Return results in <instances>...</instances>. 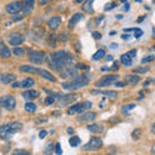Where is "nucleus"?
<instances>
[{"instance_id":"obj_1","label":"nucleus","mask_w":155,"mask_h":155,"mask_svg":"<svg viewBox=\"0 0 155 155\" xmlns=\"http://www.w3.org/2000/svg\"><path fill=\"white\" fill-rule=\"evenodd\" d=\"M72 62L74 60H72L71 54L66 51H57L52 53L49 57V66L53 70H57L64 78H67L70 75L75 76L76 70L72 66Z\"/></svg>"},{"instance_id":"obj_2","label":"nucleus","mask_w":155,"mask_h":155,"mask_svg":"<svg viewBox=\"0 0 155 155\" xmlns=\"http://www.w3.org/2000/svg\"><path fill=\"white\" fill-rule=\"evenodd\" d=\"M89 83V79L84 75H76L72 81L70 83H62V87L65 89H71V91H75V89H79V88H83V87L88 85Z\"/></svg>"},{"instance_id":"obj_3","label":"nucleus","mask_w":155,"mask_h":155,"mask_svg":"<svg viewBox=\"0 0 155 155\" xmlns=\"http://www.w3.org/2000/svg\"><path fill=\"white\" fill-rule=\"evenodd\" d=\"M19 71H22V72H31V74H38V75H40L41 78H44V79L49 80V81H56V78L53 76L49 71H47V70H40V69H36V67H32V66L22 65V66H19Z\"/></svg>"},{"instance_id":"obj_4","label":"nucleus","mask_w":155,"mask_h":155,"mask_svg":"<svg viewBox=\"0 0 155 155\" xmlns=\"http://www.w3.org/2000/svg\"><path fill=\"white\" fill-rule=\"evenodd\" d=\"M45 53L41 52V51H31L28 53V61L31 62V64H36V65H40L43 62L45 61Z\"/></svg>"},{"instance_id":"obj_5","label":"nucleus","mask_w":155,"mask_h":155,"mask_svg":"<svg viewBox=\"0 0 155 155\" xmlns=\"http://www.w3.org/2000/svg\"><path fill=\"white\" fill-rule=\"evenodd\" d=\"M0 106L7 110H14V107H16V98L13 96L0 97Z\"/></svg>"},{"instance_id":"obj_6","label":"nucleus","mask_w":155,"mask_h":155,"mask_svg":"<svg viewBox=\"0 0 155 155\" xmlns=\"http://www.w3.org/2000/svg\"><path fill=\"white\" fill-rule=\"evenodd\" d=\"M92 107V104L89 102V101H84V102L81 104H76L74 106H71V107L67 110V114H75V113H83V111H85L87 109H91Z\"/></svg>"},{"instance_id":"obj_7","label":"nucleus","mask_w":155,"mask_h":155,"mask_svg":"<svg viewBox=\"0 0 155 155\" xmlns=\"http://www.w3.org/2000/svg\"><path fill=\"white\" fill-rule=\"evenodd\" d=\"M101 147H102V140H101L100 137H92L89 140V142L83 146V150H85V151H91V150H98Z\"/></svg>"},{"instance_id":"obj_8","label":"nucleus","mask_w":155,"mask_h":155,"mask_svg":"<svg viewBox=\"0 0 155 155\" xmlns=\"http://www.w3.org/2000/svg\"><path fill=\"white\" fill-rule=\"evenodd\" d=\"M8 40L11 43V45L17 47V45H21L22 43L25 41V36L19 32H12L8 35Z\"/></svg>"},{"instance_id":"obj_9","label":"nucleus","mask_w":155,"mask_h":155,"mask_svg":"<svg viewBox=\"0 0 155 155\" xmlns=\"http://www.w3.org/2000/svg\"><path fill=\"white\" fill-rule=\"evenodd\" d=\"M118 75H107V76H104L97 81V87H109L111 84H114L116 80H118Z\"/></svg>"},{"instance_id":"obj_10","label":"nucleus","mask_w":155,"mask_h":155,"mask_svg":"<svg viewBox=\"0 0 155 155\" xmlns=\"http://www.w3.org/2000/svg\"><path fill=\"white\" fill-rule=\"evenodd\" d=\"M53 96H56L57 100L60 101L62 105H67L78 98V96H74V94H53Z\"/></svg>"},{"instance_id":"obj_11","label":"nucleus","mask_w":155,"mask_h":155,"mask_svg":"<svg viewBox=\"0 0 155 155\" xmlns=\"http://www.w3.org/2000/svg\"><path fill=\"white\" fill-rule=\"evenodd\" d=\"M21 9H22V3L21 2H13L11 4H8L5 11L8 13H11V14H16V13H18L19 11H21Z\"/></svg>"},{"instance_id":"obj_12","label":"nucleus","mask_w":155,"mask_h":155,"mask_svg":"<svg viewBox=\"0 0 155 155\" xmlns=\"http://www.w3.org/2000/svg\"><path fill=\"white\" fill-rule=\"evenodd\" d=\"M96 116H97L96 113H91V111H89V113H84V114H81L79 118H78V122H80V123H88V122L94 120Z\"/></svg>"},{"instance_id":"obj_13","label":"nucleus","mask_w":155,"mask_h":155,"mask_svg":"<svg viewBox=\"0 0 155 155\" xmlns=\"http://www.w3.org/2000/svg\"><path fill=\"white\" fill-rule=\"evenodd\" d=\"M61 22H62V18L60 16L52 17L49 21H48V27H49L51 30H57V28L61 26Z\"/></svg>"},{"instance_id":"obj_14","label":"nucleus","mask_w":155,"mask_h":155,"mask_svg":"<svg viewBox=\"0 0 155 155\" xmlns=\"http://www.w3.org/2000/svg\"><path fill=\"white\" fill-rule=\"evenodd\" d=\"M34 3H35V0H23L22 2V12L25 14L31 13L32 9H34Z\"/></svg>"},{"instance_id":"obj_15","label":"nucleus","mask_w":155,"mask_h":155,"mask_svg":"<svg viewBox=\"0 0 155 155\" xmlns=\"http://www.w3.org/2000/svg\"><path fill=\"white\" fill-rule=\"evenodd\" d=\"M12 133H11V130H9V127H8V124H3V125H0V137H2L3 140H9V138H12Z\"/></svg>"},{"instance_id":"obj_16","label":"nucleus","mask_w":155,"mask_h":155,"mask_svg":"<svg viewBox=\"0 0 155 155\" xmlns=\"http://www.w3.org/2000/svg\"><path fill=\"white\" fill-rule=\"evenodd\" d=\"M16 80V75L14 74H0V83L9 84Z\"/></svg>"},{"instance_id":"obj_17","label":"nucleus","mask_w":155,"mask_h":155,"mask_svg":"<svg viewBox=\"0 0 155 155\" xmlns=\"http://www.w3.org/2000/svg\"><path fill=\"white\" fill-rule=\"evenodd\" d=\"M0 57H3V58L11 57V49H9L2 40H0Z\"/></svg>"},{"instance_id":"obj_18","label":"nucleus","mask_w":155,"mask_h":155,"mask_svg":"<svg viewBox=\"0 0 155 155\" xmlns=\"http://www.w3.org/2000/svg\"><path fill=\"white\" fill-rule=\"evenodd\" d=\"M8 127H9V130H11V133L14 134V133H17L18 130H21L23 125H22V123H19V122H13V123H9Z\"/></svg>"},{"instance_id":"obj_19","label":"nucleus","mask_w":155,"mask_h":155,"mask_svg":"<svg viewBox=\"0 0 155 155\" xmlns=\"http://www.w3.org/2000/svg\"><path fill=\"white\" fill-rule=\"evenodd\" d=\"M23 96V98H26V100H34V98H38L39 97V92L38 91H25L22 93Z\"/></svg>"},{"instance_id":"obj_20","label":"nucleus","mask_w":155,"mask_h":155,"mask_svg":"<svg viewBox=\"0 0 155 155\" xmlns=\"http://www.w3.org/2000/svg\"><path fill=\"white\" fill-rule=\"evenodd\" d=\"M81 9L87 13H93V0H85L81 5Z\"/></svg>"},{"instance_id":"obj_21","label":"nucleus","mask_w":155,"mask_h":155,"mask_svg":"<svg viewBox=\"0 0 155 155\" xmlns=\"http://www.w3.org/2000/svg\"><path fill=\"white\" fill-rule=\"evenodd\" d=\"M81 17H83V16H81V13L74 14V16H72V18H70V21H69V28H74L76 23L81 19Z\"/></svg>"},{"instance_id":"obj_22","label":"nucleus","mask_w":155,"mask_h":155,"mask_svg":"<svg viewBox=\"0 0 155 155\" xmlns=\"http://www.w3.org/2000/svg\"><path fill=\"white\" fill-rule=\"evenodd\" d=\"M87 129L92 133H102L104 132V127H101L100 124H89Z\"/></svg>"},{"instance_id":"obj_23","label":"nucleus","mask_w":155,"mask_h":155,"mask_svg":"<svg viewBox=\"0 0 155 155\" xmlns=\"http://www.w3.org/2000/svg\"><path fill=\"white\" fill-rule=\"evenodd\" d=\"M34 84H35V80L32 78H26V79H23L19 83V87H22V88H31Z\"/></svg>"},{"instance_id":"obj_24","label":"nucleus","mask_w":155,"mask_h":155,"mask_svg":"<svg viewBox=\"0 0 155 155\" xmlns=\"http://www.w3.org/2000/svg\"><path fill=\"white\" fill-rule=\"evenodd\" d=\"M120 62L124 65V66H132V57H130L128 53L120 56Z\"/></svg>"},{"instance_id":"obj_25","label":"nucleus","mask_w":155,"mask_h":155,"mask_svg":"<svg viewBox=\"0 0 155 155\" xmlns=\"http://www.w3.org/2000/svg\"><path fill=\"white\" fill-rule=\"evenodd\" d=\"M25 110L27 111V113H35L36 111V105L34 102H27L25 105Z\"/></svg>"},{"instance_id":"obj_26","label":"nucleus","mask_w":155,"mask_h":155,"mask_svg":"<svg viewBox=\"0 0 155 155\" xmlns=\"http://www.w3.org/2000/svg\"><path fill=\"white\" fill-rule=\"evenodd\" d=\"M134 107H136V105H134V104L124 105L123 107H122V113H123V114H125V115H127V114H129V113H130V110H132V109H134Z\"/></svg>"},{"instance_id":"obj_27","label":"nucleus","mask_w":155,"mask_h":155,"mask_svg":"<svg viewBox=\"0 0 155 155\" xmlns=\"http://www.w3.org/2000/svg\"><path fill=\"white\" fill-rule=\"evenodd\" d=\"M127 81L129 84H137L140 81V78L137 75H128L127 76Z\"/></svg>"},{"instance_id":"obj_28","label":"nucleus","mask_w":155,"mask_h":155,"mask_svg":"<svg viewBox=\"0 0 155 155\" xmlns=\"http://www.w3.org/2000/svg\"><path fill=\"white\" fill-rule=\"evenodd\" d=\"M124 31H133V32H134V38H136V39H138L140 36L142 35V30H141V28H137V27H134V28H125Z\"/></svg>"},{"instance_id":"obj_29","label":"nucleus","mask_w":155,"mask_h":155,"mask_svg":"<svg viewBox=\"0 0 155 155\" xmlns=\"http://www.w3.org/2000/svg\"><path fill=\"white\" fill-rule=\"evenodd\" d=\"M105 56V51L104 49H100V51H97L94 54H93V61H98V60H101V58H102Z\"/></svg>"},{"instance_id":"obj_30","label":"nucleus","mask_w":155,"mask_h":155,"mask_svg":"<svg viewBox=\"0 0 155 155\" xmlns=\"http://www.w3.org/2000/svg\"><path fill=\"white\" fill-rule=\"evenodd\" d=\"M79 143H80V138L78 137V136H74V137L70 138V145H71V146L75 147V146H78Z\"/></svg>"},{"instance_id":"obj_31","label":"nucleus","mask_w":155,"mask_h":155,"mask_svg":"<svg viewBox=\"0 0 155 155\" xmlns=\"http://www.w3.org/2000/svg\"><path fill=\"white\" fill-rule=\"evenodd\" d=\"M13 155H31L27 150H23V149H17L13 151Z\"/></svg>"},{"instance_id":"obj_32","label":"nucleus","mask_w":155,"mask_h":155,"mask_svg":"<svg viewBox=\"0 0 155 155\" xmlns=\"http://www.w3.org/2000/svg\"><path fill=\"white\" fill-rule=\"evenodd\" d=\"M104 96H107V97H111V98H115L118 93H116L115 91H105L104 92Z\"/></svg>"},{"instance_id":"obj_33","label":"nucleus","mask_w":155,"mask_h":155,"mask_svg":"<svg viewBox=\"0 0 155 155\" xmlns=\"http://www.w3.org/2000/svg\"><path fill=\"white\" fill-rule=\"evenodd\" d=\"M13 53H14L16 56H18V57H22L25 52H23V49H19V48H14V49H13Z\"/></svg>"},{"instance_id":"obj_34","label":"nucleus","mask_w":155,"mask_h":155,"mask_svg":"<svg viewBox=\"0 0 155 155\" xmlns=\"http://www.w3.org/2000/svg\"><path fill=\"white\" fill-rule=\"evenodd\" d=\"M147 71H149L147 67H137V69L133 70V72H137V74L138 72H147Z\"/></svg>"},{"instance_id":"obj_35","label":"nucleus","mask_w":155,"mask_h":155,"mask_svg":"<svg viewBox=\"0 0 155 155\" xmlns=\"http://www.w3.org/2000/svg\"><path fill=\"white\" fill-rule=\"evenodd\" d=\"M154 56H147V57H145V58H142V64H146V62H151V61H154Z\"/></svg>"},{"instance_id":"obj_36","label":"nucleus","mask_w":155,"mask_h":155,"mask_svg":"<svg viewBox=\"0 0 155 155\" xmlns=\"http://www.w3.org/2000/svg\"><path fill=\"white\" fill-rule=\"evenodd\" d=\"M54 101H56V98H54V97H47V100H45V105H51V104H53V102H54Z\"/></svg>"},{"instance_id":"obj_37","label":"nucleus","mask_w":155,"mask_h":155,"mask_svg":"<svg viewBox=\"0 0 155 155\" xmlns=\"http://www.w3.org/2000/svg\"><path fill=\"white\" fill-rule=\"evenodd\" d=\"M115 7H116L115 3H109L105 7V11H110V9H113V8H115Z\"/></svg>"},{"instance_id":"obj_38","label":"nucleus","mask_w":155,"mask_h":155,"mask_svg":"<svg viewBox=\"0 0 155 155\" xmlns=\"http://www.w3.org/2000/svg\"><path fill=\"white\" fill-rule=\"evenodd\" d=\"M56 154L57 155H62V150H61V145L56 143Z\"/></svg>"},{"instance_id":"obj_39","label":"nucleus","mask_w":155,"mask_h":155,"mask_svg":"<svg viewBox=\"0 0 155 155\" xmlns=\"http://www.w3.org/2000/svg\"><path fill=\"white\" fill-rule=\"evenodd\" d=\"M140 133H141V130L137 129L136 132H133V133H132V137H133L134 140H137V138H138V136H140Z\"/></svg>"},{"instance_id":"obj_40","label":"nucleus","mask_w":155,"mask_h":155,"mask_svg":"<svg viewBox=\"0 0 155 155\" xmlns=\"http://www.w3.org/2000/svg\"><path fill=\"white\" fill-rule=\"evenodd\" d=\"M92 35H93V38L96 39V40H98V39H101V34H100V32H97V31H94L93 34H92Z\"/></svg>"},{"instance_id":"obj_41","label":"nucleus","mask_w":155,"mask_h":155,"mask_svg":"<svg viewBox=\"0 0 155 155\" xmlns=\"http://www.w3.org/2000/svg\"><path fill=\"white\" fill-rule=\"evenodd\" d=\"M119 69V64H118V62H114V65H113V67H110V70H118Z\"/></svg>"},{"instance_id":"obj_42","label":"nucleus","mask_w":155,"mask_h":155,"mask_svg":"<svg viewBox=\"0 0 155 155\" xmlns=\"http://www.w3.org/2000/svg\"><path fill=\"white\" fill-rule=\"evenodd\" d=\"M45 136H47V130H41V132L39 133V137H40V138H44Z\"/></svg>"},{"instance_id":"obj_43","label":"nucleus","mask_w":155,"mask_h":155,"mask_svg":"<svg viewBox=\"0 0 155 155\" xmlns=\"http://www.w3.org/2000/svg\"><path fill=\"white\" fill-rule=\"evenodd\" d=\"M136 53H137V52H136V49H132V51H129V52H128V54L133 58V57L136 56Z\"/></svg>"},{"instance_id":"obj_44","label":"nucleus","mask_w":155,"mask_h":155,"mask_svg":"<svg viewBox=\"0 0 155 155\" xmlns=\"http://www.w3.org/2000/svg\"><path fill=\"white\" fill-rule=\"evenodd\" d=\"M49 2H52V0H39V3H40L41 5H45V4H48Z\"/></svg>"},{"instance_id":"obj_45","label":"nucleus","mask_w":155,"mask_h":155,"mask_svg":"<svg viewBox=\"0 0 155 155\" xmlns=\"http://www.w3.org/2000/svg\"><path fill=\"white\" fill-rule=\"evenodd\" d=\"M125 83H123V81H115V85L116 87H124Z\"/></svg>"},{"instance_id":"obj_46","label":"nucleus","mask_w":155,"mask_h":155,"mask_svg":"<svg viewBox=\"0 0 155 155\" xmlns=\"http://www.w3.org/2000/svg\"><path fill=\"white\" fill-rule=\"evenodd\" d=\"M110 48L111 49H116V48H118V44H116V43H113V44L110 45Z\"/></svg>"},{"instance_id":"obj_47","label":"nucleus","mask_w":155,"mask_h":155,"mask_svg":"<svg viewBox=\"0 0 155 155\" xmlns=\"http://www.w3.org/2000/svg\"><path fill=\"white\" fill-rule=\"evenodd\" d=\"M122 39H123V40H128V39H129V35H125V34H123Z\"/></svg>"},{"instance_id":"obj_48","label":"nucleus","mask_w":155,"mask_h":155,"mask_svg":"<svg viewBox=\"0 0 155 155\" xmlns=\"http://www.w3.org/2000/svg\"><path fill=\"white\" fill-rule=\"evenodd\" d=\"M109 70H110V67H106V66L105 67H101V71H102V72L104 71H109Z\"/></svg>"},{"instance_id":"obj_49","label":"nucleus","mask_w":155,"mask_h":155,"mask_svg":"<svg viewBox=\"0 0 155 155\" xmlns=\"http://www.w3.org/2000/svg\"><path fill=\"white\" fill-rule=\"evenodd\" d=\"M72 132H74V129H72L71 127H69V128H67V133H70V134H71Z\"/></svg>"},{"instance_id":"obj_50","label":"nucleus","mask_w":155,"mask_h":155,"mask_svg":"<svg viewBox=\"0 0 155 155\" xmlns=\"http://www.w3.org/2000/svg\"><path fill=\"white\" fill-rule=\"evenodd\" d=\"M19 87V83H13V88H18Z\"/></svg>"},{"instance_id":"obj_51","label":"nucleus","mask_w":155,"mask_h":155,"mask_svg":"<svg viewBox=\"0 0 155 155\" xmlns=\"http://www.w3.org/2000/svg\"><path fill=\"white\" fill-rule=\"evenodd\" d=\"M151 154H153V155H155V145L151 147Z\"/></svg>"},{"instance_id":"obj_52","label":"nucleus","mask_w":155,"mask_h":155,"mask_svg":"<svg viewBox=\"0 0 155 155\" xmlns=\"http://www.w3.org/2000/svg\"><path fill=\"white\" fill-rule=\"evenodd\" d=\"M151 130H153V133L155 134V123L153 124V127H151Z\"/></svg>"},{"instance_id":"obj_53","label":"nucleus","mask_w":155,"mask_h":155,"mask_svg":"<svg viewBox=\"0 0 155 155\" xmlns=\"http://www.w3.org/2000/svg\"><path fill=\"white\" fill-rule=\"evenodd\" d=\"M76 3H83V0H75Z\"/></svg>"},{"instance_id":"obj_54","label":"nucleus","mask_w":155,"mask_h":155,"mask_svg":"<svg viewBox=\"0 0 155 155\" xmlns=\"http://www.w3.org/2000/svg\"><path fill=\"white\" fill-rule=\"evenodd\" d=\"M153 34H154V35H155V28H153Z\"/></svg>"},{"instance_id":"obj_55","label":"nucleus","mask_w":155,"mask_h":155,"mask_svg":"<svg viewBox=\"0 0 155 155\" xmlns=\"http://www.w3.org/2000/svg\"><path fill=\"white\" fill-rule=\"evenodd\" d=\"M151 49H153V51H154V52H155V45H154V47H153V48H151Z\"/></svg>"},{"instance_id":"obj_56","label":"nucleus","mask_w":155,"mask_h":155,"mask_svg":"<svg viewBox=\"0 0 155 155\" xmlns=\"http://www.w3.org/2000/svg\"><path fill=\"white\" fill-rule=\"evenodd\" d=\"M109 155H116V154H109Z\"/></svg>"}]
</instances>
